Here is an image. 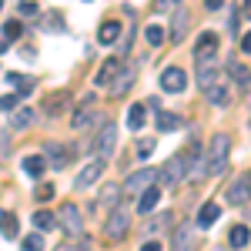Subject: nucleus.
<instances>
[{
    "instance_id": "nucleus-36",
    "label": "nucleus",
    "mask_w": 251,
    "mask_h": 251,
    "mask_svg": "<svg viewBox=\"0 0 251 251\" xmlns=\"http://www.w3.org/2000/svg\"><path fill=\"white\" fill-rule=\"evenodd\" d=\"M17 97H20V94H7V97H0V114H10V111L17 107Z\"/></svg>"
},
{
    "instance_id": "nucleus-15",
    "label": "nucleus",
    "mask_w": 251,
    "mask_h": 251,
    "mask_svg": "<svg viewBox=\"0 0 251 251\" xmlns=\"http://www.w3.org/2000/svg\"><path fill=\"white\" fill-rule=\"evenodd\" d=\"M131 84H134V67H121V74L111 80L107 94H111V97H124L127 91H131Z\"/></svg>"
},
{
    "instance_id": "nucleus-6",
    "label": "nucleus",
    "mask_w": 251,
    "mask_h": 251,
    "mask_svg": "<svg viewBox=\"0 0 251 251\" xmlns=\"http://www.w3.org/2000/svg\"><path fill=\"white\" fill-rule=\"evenodd\" d=\"M194 57H198V67H208L218 57V34H201L198 44H194Z\"/></svg>"
},
{
    "instance_id": "nucleus-12",
    "label": "nucleus",
    "mask_w": 251,
    "mask_h": 251,
    "mask_svg": "<svg viewBox=\"0 0 251 251\" xmlns=\"http://www.w3.org/2000/svg\"><path fill=\"white\" fill-rule=\"evenodd\" d=\"M71 154H74V151H67L64 144H54V141H50V144H44V161H47L54 171H64V168H67V161H71Z\"/></svg>"
},
{
    "instance_id": "nucleus-32",
    "label": "nucleus",
    "mask_w": 251,
    "mask_h": 251,
    "mask_svg": "<svg viewBox=\"0 0 251 251\" xmlns=\"http://www.w3.org/2000/svg\"><path fill=\"white\" fill-rule=\"evenodd\" d=\"M154 114H157V131L168 134V131L177 127V114H168V111H154Z\"/></svg>"
},
{
    "instance_id": "nucleus-20",
    "label": "nucleus",
    "mask_w": 251,
    "mask_h": 251,
    "mask_svg": "<svg viewBox=\"0 0 251 251\" xmlns=\"http://www.w3.org/2000/svg\"><path fill=\"white\" fill-rule=\"evenodd\" d=\"M228 77L234 80V87H238V91H248V84H251V71L245 67V64H238V60H234V64H228Z\"/></svg>"
},
{
    "instance_id": "nucleus-25",
    "label": "nucleus",
    "mask_w": 251,
    "mask_h": 251,
    "mask_svg": "<svg viewBox=\"0 0 251 251\" xmlns=\"http://www.w3.org/2000/svg\"><path fill=\"white\" fill-rule=\"evenodd\" d=\"M251 241V231H248V225H234L231 231H228V245H231L234 251H241L245 245Z\"/></svg>"
},
{
    "instance_id": "nucleus-33",
    "label": "nucleus",
    "mask_w": 251,
    "mask_h": 251,
    "mask_svg": "<svg viewBox=\"0 0 251 251\" xmlns=\"http://www.w3.org/2000/svg\"><path fill=\"white\" fill-rule=\"evenodd\" d=\"M144 40H148L151 47H161V44H164V30H161L157 24H151V27H144Z\"/></svg>"
},
{
    "instance_id": "nucleus-31",
    "label": "nucleus",
    "mask_w": 251,
    "mask_h": 251,
    "mask_svg": "<svg viewBox=\"0 0 251 251\" xmlns=\"http://www.w3.org/2000/svg\"><path fill=\"white\" fill-rule=\"evenodd\" d=\"M24 174H30V177H40V174H44V157H40V154L24 157Z\"/></svg>"
},
{
    "instance_id": "nucleus-9",
    "label": "nucleus",
    "mask_w": 251,
    "mask_h": 251,
    "mask_svg": "<svg viewBox=\"0 0 251 251\" xmlns=\"http://www.w3.org/2000/svg\"><path fill=\"white\" fill-rule=\"evenodd\" d=\"M188 87V74L181 71V67H164V74H161V91L164 94H181Z\"/></svg>"
},
{
    "instance_id": "nucleus-50",
    "label": "nucleus",
    "mask_w": 251,
    "mask_h": 251,
    "mask_svg": "<svg viewBox=\"0 0 251 251\" xmlns=\"http://www.w3.org/2000/svg\"><path fill=\"white\" fill-rule=\"evenodd\" d=\"M0 214H3V211H0Z\"/></svg>"
},
{
    "instance_id": "nucleus-28",
    "label": "nucleus",
    "mask_w": 251,
    "mask_h": 251,
    "mask_svg": "<svg viewBox=\"0 0 251 251\" xmlns=\"http://www.w3.org/2000/svg\"><path fill=\"white\" fill-rule=\"evenodd\" d=\"M54 225H57V214H50L47 208L34 211V228H37V231H50Z\"/></svg>"
},
{
    "instance_id": "nucleus-4",
    "label": "nucleus",
    "mask_w": 251,
    "mask_h": 251,
    "mask_svg": "<svg viewBox=\"0 0 251 251\" xmlns=\"http://www.w3.org/2000/svg\"><path fill=\"white\" fill-rule=\"evenodd\" d=\"M127 228H131V214H127V208H111L107 221H104L107 241H121V238L127 234Z\"/></svg>"
},
{
    "instance_id": "nucleus-38",
    "label": "nucleus",
    "mask_w": 251,
    "mask_h": 251,
    "mask_svg": "<svg viewBox=\"0 0 251 251\" xmlns=\"http://www.w3.org/2000/svg\"><path fill=\"white\" fill-rule=\"evenodd\" d=\"M50 198H54V184H44V188H37V201H44V204H47Z\"/></svg>"
},
{
    "instance_id": "nucleus-19",
    "label": "nucleus",
    "mask_w": 251,
    "mask_h": 251,
    "mask_svg": "<svg viewBox=\"0 0 251 251\" xmlns=\"http://www.w3.org/2000/svg\"><path fill=\"white\" fill-rule=\"evenodd\" d=\"M218 214H221V208H218L214 201H208V204H201V208H198V218H194V225H198V228H211L214 221H218Z\"/></svg>"
},
{
    "instance_id": "nucleus-13",
    "label": "nucleus",
    "mask_w": 251,
    "mask_h": 251,
    "mask_svg": "<svg viewBox=\"0 0 251 251\" xmlns=\"http://www.w3.org/2000/svg\"><path fill=\"white\" fill-rule=\"evenodd\" d=\"M171 251H198V234H194L191 225H177L171 241Z\"/></svg>"
},
{
    "instance_id": "nucleus-46",
    "label": "nucleus",
    "mask_w": 251,
    "mask_h": 251,
    "mask_svg": "<svg viewBox=\"0 0 251 251\" xmlns=\"http://www.w3.org/2000/svg\"><path fill=\"white\" fill-rule=\"evenodd\" d=\"M245 17H251V0H245Z\"/></svg>"
},
{
    "instance_id": "nucleus-14",
    "label": "nucleus",
    "mask_w": 251,
    "mask_h": 251,
    "mask_svg": "<svg viewBox=\"0 0 251 251\" xmlns=\"http://www.w3.org/2000/svg\"><path fill=\"white\" fill-rule=\"evenodd\" d=\"M121 67H124V60L121 57H107L100 67H97V77H94V84L97 87H111V80L121 74Z\"/></svg>"
},
{
    "instance_id": "nucleus-29",
    "label": "nucleus",
    "mask_w": 251,
    "mask_h": 251,
    "mask_svg": "<svg viewBox=\"0 0 251 251\" xmlns=\"http://www.w3.org/2000/svg\"><path fill=\"white\" fill-rule=\"evenodd\" d=\"M144 117H148L144 104H134V107L127 111V127H131V131H141V127H144Z\"/></svg>"
},
{
    "instance_id": "nucleus-1",
    "label": "nucleus",
    "mask_w": 251,
    "mask_h": 251,
    "mask_svg": "<svg viewBox=\"0 0 251 251\" xmlns=\"http://www.w3.org/2000/svg\"><path fill=\"white\" fill-rule=\"evenodd\" d=\"M228 154H231V137L228 134H214L211 144H208V154H204V171L208 174H221L228 168Z\"/></svg>"
},
{
    "instance_id": "nucleus-39",
    "label": "nucleus",
    "mask_w": 251,
    "mask_h": 251,
    "mask_svg": "<svg viewBox=\"0 0 251 251\" xmlns=\"http://www.w3.org/2000/svg\"><path fill=\"white\" fill-rule=\"evenodd\" d=\"M151 151H154V141H141V144H137V154L141 157H148Z\"/></svg>"
},
{
    "instance_id": "nucleus-44",
    "label": "nucleus",
    "mask_w": 251,
    "mask_h": 251,
    "mask_svg": "<svg viewBox=\"0 0 251 251\" xmlns=\"http://www.w3.org/2000/svg\"><path fill=\"white\" fill-rule=\"evenodd\" d=\"M141 251H161V245H157V241H144V245H141Z\"/></svg>"
},
{
    "instance_id": "nucleus-18",
    "label": "nucleus",
    "mask_w": 251,
    "mask_h": 251,
    "mask_svg": "<svg viewBox=\"0 0 251 251\" xmlns=\"http://www.w3.org/2000/svg\"><path fill=\"white\" fill-rule=\"evenodd\" d=\"M157 201H161V188H157V184H151V188H144V191H141L137 211H141V214H151L157 208Z\"/></svg>"
},
{
    "instance_id": "nucleus-49",
    "label": "nucleus",
    "mask_w": 251,
    "mask_h": 251,
    "mask_svg": "<svg viewBox=\"0 0 251 251\" xmlns=\"http://www.w3.org/2000/svg\"><path fill=\"white\" fill-rule=\"evenodd\" d=\"M248 181H251V171H248Z\"/></svg>"
},
{
    "instance_id": "nucleus-34",
    "label": "nucleus",
    "mask_w": 251,
    "mask_h": 251,
    "mask_svg": "<svg viewBox=\"0 0 251 251\" xmlns=\"http://www.w3.org/2000/svg\"><path fill=\"white\" fill-rule=\"evenodd\" d=\"M20 251H44V238H40V231L37 234H27V238L20 241Z\"/></svg>"
},
{
    "instance_id": "nucleus-10",
    "label": "nucleus",
    "mask_w": 251,
    "mask_h": 251,
    "mask_svg": "<svg viewBox=\"0 0 251 251\" xmlns=\"http://www.w3.org/2000/svg\"><path fill=\"white\" fill-rule=\"evenodd\" d=\"M100 174H104V161H97V157H94V161H87V164L77 171L74 188H80V191H84V188H91V184H97V177H100Z\"/></svg>"
},
{
    "instance_id": "nucleus-23",
    "label": "nucleus",
    "mask_w": 251,
    "mask_h": 251,
    "mask_svg": "<svg viewBox=\"0 0 251 251\" xmlns=\"http://www.w3.org/2000/svg\"><path fill=\"white\" fill-rule=\"evenodd\" d=\"M117 37H121V24H117V20H104V24H100V30H97V44H104V47H107V44H114Z\"/></svg>"
},
{
    "instance_id": "nucleus-5",
    "label": "nucleus",
    "mask_w": 251,
    "mask_h": 251,
    "mask_svg": "<svg viewBox=\"0 0 251 251\" xmlns=\"http://www.w3.org/2000/svg\"><path fill=\"white\" fill-rule=\"evenodd\" d=\"M57 225L64 228V234H67V238H80V234H84V218H80V211L71 204V201H67V204L57 211Z\"/></svg>"
},
{
    "instance_id": "nucleus-43",
    "label": "nucleus",
    "mask_w": 251,
    "mask_h": 251,
    "mask_svg": "<svg viewBox=\"0 0 251 251\" xmlns=\"http://www.w3.org/2000/svg\"><path fill=\"white\" fill-rule=\"evenodd\" d=\"M241 50H245V54H251V34H245V37H241Z\"/></svg>"
},
{
    "instance_id": "nucleus-16",
    "label": "nucleus",
    "mask_w": 251,
    "mask_h": 251,
    "mask_svg": "<svg viewBox=\"0 0 251 251\" xmlns=\"http://www.w3.org/2000/svg\"><path fill=\"white\" fill-rule=\"evenodd\" d=\"M201 94L208 97L214 107H225V104H228V80H221V77H218V80L211 84V87H204Z\"/></svg>"
},
{
    "instance_id": "nucleus-42",
    "label": "nucleus",
    "mask_w": 251,
    "mask_h": 251,
    "mask_svg": "<svg viewBox=\"0 0 251 251\" xmlns=\"http://www.w3.org/2000/svg\"><path fill=\"white\" fill-rule=\"evenodd\" d=\"M225 0H204V10H221Z\"/></svg>"
},
{
    "instance_id": "nucleus-47",
    "label": "nucleus",
    "mask_w": 251,
    "mask_h": 251,
    "mask_svg": "<svg viewBox=\"0 0 251 251\" xmlns=\"http://www.w3.org/2000/svg\"><path fill=\"white\" fill-rule=\"evenodd\" d=\"M3 47H7V40H3V37H0V54H3Z\"/></svg>"
},
{
    "instance_id": "nucleus-37",
    "label": "nucleus",
    "mask_w": 251,
    "mask_h": 251,
    "mask_svg": "<svg viewBox=\"0 0 251 251\" xmlns=\"http://www.w3.org/2000/svg\"><path fill=\"white\" fill-rule=\"evenodd\" d=\"M7 154H10V134H7V131H0V161H3Z\"/></svg>"
},
{
    "instance_id": "nucleus-45",
    "label": "nucleus",
    "mask_w": 251,
    "mask_h": 251,
    "mask_svg": "<svg viewBox=\"0 0 251 251\" xmlns=\"http://www.w3.org/2000/svg\"><path fill=\"white\" fill-rule=\"evenodd\" d=\"M177 0H157V10H168V7H174Z\"/></svg>"
},
{
    "instance_id": "nucleus-24",
    "label": "nucleus",
    "mask_w": 251,
    "mask_h": 251,
    "mask_svg": "<svg viewBox=\"0 0 251 251\" xmlns=\"http://www.w3.org/2000/svg\"><path fill=\"white\" fill-rule=\"evenodd\" d=\"M71 100V94L67 91H57V94H50L47 100H44V107H47V117H57V114H64V104Z\"/></svg>"
},
{
    "instance_id": "nucleus-21",
    "label": "nucleus",
    "mask_w": 251,
    "mask_h": 251,
    "mask_svg": "<svg viewBox=\"0 0 251 251\" xmlns=\"http://www.w3.org/2000/svg\"><path fill=\"white\" fill-rule=\"evenodd\" d=\"M34 117H37L34 107H17V111H10V127H14V131H24V127L34 124Z\"/></svg>"
},
{
    "instance_id": "nucleus-22",
    "label": "nucleus",
    "mask_w": 251,
    "mask_h": 251,
    "mask_svg": "<svg viewBox=\"0 0 251 251\" xmlns=\"http://www.w3.org/2000/svg\"><path fill=\"white\" fill-rule=\"evenodd\" d=\"M121 194H124V188H121V184H104V188H100V194H97V204H104V208H117Z\"/></svg>"
},
{
    "instance_id": "nucleus-8",
    "label": "nucleus",
    "mask_w": 251,
    "mask_h": 251,
    "mask_svg": "<svg viewBox=\"0 0 251 251\" xmlns=\"http://www.w3.org/2000/svg\"><path fill=\"white\" fill-rule=\"evenodd\" d=\"M151 184H157V171H151V168H141V171L124 177V191H131V194H141L144 188H151Z\"/></svg>"
},
{
    "instance_id": "nucleus-30",
    "label": "nucleus",
    "mask_w": 251,
    "mask_h": 251,
    "mask_svg": "<svg viewBox=\"0 0 251 251\" xmlns=\"http://www.w3.org/2000/svg\"><path fill=\"white\" fill-rule=\"evenodd\" d=\"M0 37L7 40V44H10V40H20V37H24V24H20L17 17L7 20V24H3V34H0Z\"/></svg>"
},
{
    "instance_id": "nucleus-3",
    "label": "nucleus",
    "mask_w": 251,
    "mask_h": 251,
    "mask_svg": "<svg viewBox=\"0 0 251 251\" xmlns=\"http://www.w3.org/2000/svg\"><path fill=\"white\" fill-rule=\"evenodd\" d=\"M114 148H117V124L114 121H104L100 131L94 134V157L97 161H107L114 154Z\"/></svg>"
},
{
    "instance_id": "nucleus-40",
    "label": "nucleus",
    "mask_w": 251,
    "mask_h": 251,
    "mask_svg": "<svg viewBox=\"0 0 251 251\" xmlns=\"http://www.w3.org/2000/svg\"><path fill=\"white\" fill-rule=\"evenodd\" d=\"M20 14H24V17H30V14H37V3H30V0H24V3H20Z\"/></svg>"
},
{
    "instance_id": "nucleus-11",
    "label": "nucleus",
    "mask_w": 251,
    "mask_h": 251,
    "mask_svg": "<svg viewBox=\"0 0 251 251\" xmlns=\"http://www.w3.org/2000/svg\"><path fill=\"white\" fill-rule=\"evenodd\" d=\"M225 198H228V204H248V201H251L248 174H241L238 181H231V188H225Z\"/></svg>"
},
{
    "instance_id": "nucleus-26",
    "label": "nucleus",
    "mask_w": 251,
    "mask_h": 251,
    "mask_svg": "<svg viewBox=\"0 0 251 251\" xmlns=\"http://www.w3.org/2000/svg\"><path fill=\"white\" fill-rule=\"evenodd\" d=\"M0 234L7 238V241H14L20 234V221H17V214H0Z\"/></svg>"
},
{
    "instance_id": "nucleus-7",
    "label": "nucleus",
    "mask_w": 251,
    "mask_h": 251,
    "mask_svg": "<svg viewBox=\"0 0 251 251\" xmlns=\"http://www.w3.org/2000/svg\"><path fill=\"white\" fill-rule=\"evenodd\" d=\"M91 124H97V107H94V97L80 100V107L71 114V127L74 131H87Z\"/></svg>"
},
{
    "instance_id": "nucleus-2",
    "label": "nucleus",
    "mask_w": 251,
    "mask_h": 251,
    "mask_svg": "<svg viewBox=\"0 0 251 251\" xmlns=\"http://www.w3.org/2000/svg\"><path fill=\"white\" fill-rule=\"evenodd\" d=\"M184 174H188V157L174 154V157L164 161V168L157 174V184H161V188H177V184L184 181Z\"/></svg>"
},
{
    "instance_id": "nucleus-48",
    "label": "nucleus",
    "mask_w": 251,
    "mask_h": 251,
    "mask_svg": "<svg viewBox=\"0 0 251 251\" xmlns=\"http://www.w3.org/2000/svg\"><path fill=\"white\" fill-rule=\"evenodd\" d=\"M0 10H3V0H0Z\"/></svg>"
},
{
    "instance_id": "nucleus-27",
    "label": "nucleus",
    "mask_w": 251,
    "mask_h": 251,
    "mask_svg": "<svg viewBox=\"0 0 251 251\" xmlns=\"http://www.w3.org/2000/svg\"><path fill=\"white\" fill-rule=\"evenodd\" d=\"M7 80H10V84H14V91H17L20 97H24V94H30V91H34V87H37V84H34V77H30V74H7Z\"/></svg>"
},
{
    "instance_id": "nucleus-41",
    "label": "nucleus",
    "mask_w": 251,
    "mask_h": 251,
    "mask_svg": "<svg viewBox=\"0 0 251 251\" xmlns=\"http://www.w3.org/2000/svg\"><path fill=\"white\" fill-rule=\"evenodd\" d=\"M47 20H50V30H54V34H57V30H64V27H60V14H50Z\"/></svg>"
},
{
    "instance_id": "nucleus-35",
    "label": "nucleus",
    "mask_w": 251,
    "mask_h": 251,
    "mask_svg": "<svg viewBox=\"0 0 251 251\" xmlns=\"http://www.w3.org/2000/svg\"><path fill=\"white\" fill-rule=\"evenodd\" d=\"M87 248H91V241H87V238L80 234V238H74V241L67 238V241H64V245H60L57 251H87Z\"/></svg>"
},
{
    "instance_id": "nucleus-17",
    "label": "nucleus",
    "mask_w": 251,
    "mask_h": 251,
    "mask_svg": "<svg viewBox=\"0 0 251 251\" xmlns=\"http://www.w3.org/2000/svg\"><path fill=\"white\" fill-rule=\"evenodd\" d=\"M188 10L184 7H177V14H174V20H171V40L174 44H181V40L188 37Z\"/></svg>"
}]
</instances>
